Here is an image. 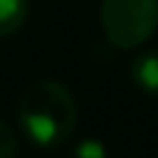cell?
Listing matches in <instances>:
<instances>
[{"mask_svg": "<svg viewBox=\"0 0 158 158\" xmlns=\"http://www.w3.org/2000/svg\"><path fill=\"white\" fill-rule=\"evenodd\" d=\"M14 117L25 142L39 150H58L78 128V103L67 83L56 78H39L19 92Z\"/></svg>", "mask_w": 158, "mask_h": 158, "instance_id": "cell-1", "label": "cell"}, {"mask_svg": "<svg viewBox=\"0 0 158 158\" xmlns=\"http://www.w3.org/2000/svg\"><path fill=\"white\" fill-rule=\"evenodd\" d=\"M100 28L117 50H139L158 31V0H103Z\"/></svg>", "mask_w": 158, "mask_h": 158, "instance_id": "cell-2", "label": "cell"}, {"mask_svg": "<svg viewBox=\"0 0 158 158\" xmlns=\"http://www.w3.org/2000/svg\"><path fill=\"white\" fill-rule=\"evenodd\" d=\"M128 75H131V83L142 94L158 100V47L139 50L128 64Z\"/></svg>", "mask_w": 158, "mask_h": 158, "instance_id": "cell-3", "label": "cell"}, {"mask_svg": "<svg viewBox=\"0 0 158 158\" xmlns=\"http://www.w3.org/2000/svg\"><path fill=\"white\" fill-rule=\"evenodd\" d=\"M31 3L28 0H0V39L19 33L28 22Z\"/></svg>", "mask_w": 158, "mask_h": 158, "instance_id": "cell-4", "label": "cell"}, {"mask_svg": "<svg viewBox=\"0 0 158 158\" xmlns=\"http://www.w3.org/2000/svg\"><path fill=\"white\" fill-rule=\"evenodd\" d=\"M69 158H111V156H108V147L100 139L86 136V139H78L69 147Z\"/></svg>", "mask_w": 158, "mask_h": 158, "instance_id": "cell-5", "label": "cell"}, {"mask_svg": "<svg viewBox=\"0 0 158 158\" xmlns=\"http://www.w3.org/2000/svg\"><path fill=\"white\" fill-rule=\"evenodd\" d=\"M19 156V133L0 119V158H17Z\"/></svg>", "mask_w": 158, "mask_h": 158, "instance_id": "cell-6", "label": "cell"}]
</instances>
